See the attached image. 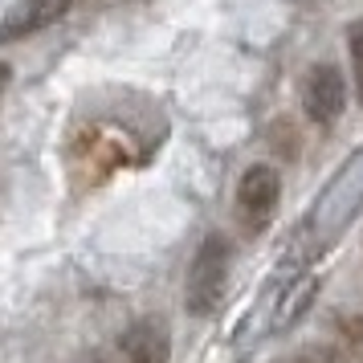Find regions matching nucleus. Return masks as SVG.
I'll return each mask as SVG.
<instances>
[{"label":"nucleus","instance_id":"1","mask_svg":"<svg viewBox=\"0 0 363 363\" xmlns=\"http://www.w3.org/2000/svg\"><path fill=\"white\" fill-rule=\"evenodd\" d=\"M229 262H233L229 237L208 233L200 241L192 265H188V281H184V306H188V314L208 318V314L220 311L225 290H229Z\"/></svg>","mask_w":363,"mask_h":363},{"label":"nucleus","instance_id":"2","mask_svg":"<svg viewBox=\"0 0 363 363\" xmlns=\"http://www.w3.org/2000/svg\"><path fill=\"white\" fill-rule=\"evenodd\" d=\"M281 204V176L269 164L245 167V176L237 184V220L245 233L269 229V220L278 216Z\"/></svg>","mask_w":363,"mask_h":363},{"label":"nucleus","instance_id":"3","mask_svg":"<svg viewBox=\"0 0 363 363\" xmlns=\"http://www.w3.org/2000/svg\"><path fill=\"white\" fill-rule=\"evenodd\" d=\"M302 111L318 127H335L339 115L347 111L343 69L330 66V62H318V66L306 69V78H302Z\"/></svg>","mask_w":363,"mask_h":363},{"label":"nucleus","instance_id":"4","mask_svg":"<svg viewBox=\"0 0 363 363\" xmlns=\"http://www.w3.org/2000/svg\"><path fill=\"white\" fill-rule=\"evenodd\" d=\"M78 0H17L9 9V17L0 21V41H25V37L50 29L53 21H62Z\"/></svg>","mask_w":363,"mask_h":363},{"label":"nucleus","instance_id":"5","mask_svg":"<svg viewBox=\"0 0 363 363\" xmlns=\"http://www.w3.org/2000/svg\"><path fill=\"white\" fill-rule=\"evenodd\" d=\"M123 359L127 363H167L172 359V339L160 318H139L123 335Z\"/></svg>","mask_w":363,"mask_h":363},{"label":"nucleus","instance_id":"6","mask_svg":"<svg viewBox=\"0 0 363 363\" xmlns=\"http://www.w3.org/2000/svg\"><path fill=\"white\" fill-rule=\"evenodd\" d=\"M347 45H351V78H355V94L363 106V21H355L347 29Z\"/></svg>","mask_w":363,"mask_h":363},{"label":"nucleus","instance_id":"7","mask_svg":"<svg viewBox=\"0 0 363 363\" xmlns=\"http://www.w3.org/2000/svg\"><path fill=\"white\" fill-rule=\"evenodd\" d=\"M278 363H339V355L330 347H302V351H294V355H286Z\"/></svg>","mask_w":363,"mask_h":363},{"label":"nucleus","instance_id":"8","mask_svg":"<svg viewBox=\"0 0 363 363\" xmlns=\"http://www.w3.org/2000/svg\"><path fill=\"white\" fill-rule=\"evenodd\" d=\"M9 82H13V66H4V62H0V94L9 90Z\"/></svg>","mask_w":363,"mask_h":363}]
</instances>
